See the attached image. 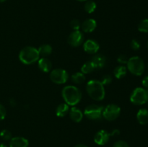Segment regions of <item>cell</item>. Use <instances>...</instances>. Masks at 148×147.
I'll return each mask as SVG.
<instances>
[{
	"instance_id": "cell-1",
	"label": "cell",
	"mask_w": 148,
	"mask_h": 147,
	"mask_svg": "<svg viewBox=\"0 0 148 147\" xmlns=\"http://www.w3.org/2000/svg\"><path fill=\"white\" fill-rule=\"evenodd\" d=\"M62 97L64 102L70 106L77 105L82 99V94L80 89L75 86L68 85L64 86L62 92Z\"/></svg>"
},
{
	"instance_id": "cell-2",
	"label": "cell",
	"mask_w": 148,
	"mask_h": 147,
	"mask_svg": "<svg viewBox=\"0 0 148 147\" xmlns=\"http://www.w3.org/2000/svg\"><path fill=\"white\" fill-rule=\"evenodd\" d=\"M86 91L90 97L95 101H101L106 95L105 88L101 81L92 79L86 84Z\"/></svg>"
},
{
	"instance_id": "cell-3",
	"label": "cell",
	"mask_w": 148,
	"mask_h": 147,
	"mask_svg": "<svg viewBox=\"0 0 148 147\" xmlns=\"http://www.w3.org/2000/svg\"><path fill=\"white\" fill-rule=\"evenodd\" d=\"M40 55L37 48L33 46H26L19 53V59L23 63L30 65L38 62Z\"/></svg>"
},
{
	"instance_id": "cell-4",
	"label": "cell",
	"mask_w": 148,
	"mask_h": 147,
	"mask_svg": "<svg viewBox=\"0 0 148 147\" xmlns=\"http://www.w3.org/2000/svg\"><path fill=\"white\" fill-rule=\"evenodd\" d=\"M127 65V69L135 76H141L145 69L144 61L139 56H133L129 59Z\"/></svg>"
},
{
	"instance_id": "cell-5",
	"label": "cell",
	"mask_w": 148,
	"mask_h": 147,
	"mask_svg": "<svg viewBox=\"0 0 148 147\" xmlns=\"http://www.w3.org/2000/svg\"><path fill=\"white\" fill-rule=\"evenodd\" d=\"M130 101L136 105H142L148 102L147 90L143 87H137L133 90L130 96Z\"/></svg>"
},
{
	"instance_id": "cell-6",
	"label": "cell",
	"mask_w": 148,
	"mask_h": 147,
	"mask_svg": "<svg viewBox=\"0 0 148 147\" xmlns=\"http://www.w3.org/2000/svg\"><path fill=\"white\" fill-rule=\"evenodd\" d=\"M103 107L98 105H90L85 108L84 115L87 118L92 120H98L103 117Z\"/></svg>"
},
{
	"instance_id": "cell-7",
	"label": "cell",
	"mask_w": 148,
	"mask_h": 147,
	"mask_svg": "<svg viewBox=\"0 0 148 147\" xmlns=\"http://www.w3.org/2000/svg\"><path fill=\"white\" fill-rule=\"evenodd\" d=\"M121 113V108L115 104H110L103 108V117L108 121L115 120Z\"/></svg>"
},
{
	"instance_id": "cell-8",
	"label": "cell",
	"mask_w": 148,
	"mask_h": 147,
	"mask_svg": "<svg viewBox=\"0 0 148 147\" xmlns=\"http://www.w3.org/2000/svg\"><path fill=\"white\" fill-rule=\"evenodd\" d=\"M50 79L53 83L57 84H63L67 82L69 74L67 71L63 69H55L51 71Z\"/></svg>"
},
{
	"instance_id": "cell-9",
	"label": "cell",
	"mask_w": 148,
	"mask_h": 147,
	"mask_svg": "<svg viewBox=\"0 0 148 147\" xmlns=\"http://www.w3.org/2000/svg\"><path fill=\"white\" fill-rule=\"evenodd\" d=\"M68 43L72 47H78L83 44L84 35L79 30H74L68 37Z\"/></svg>"
},
{
	"instance_id": "cell-10",
	"label": "cell",
	"mask_w": 148,
	"mask_h": 147,
	"mask_svg": "<svg viewBox=\"0 0 148 147\" xmlns=\"http://www.w3.org/2000/svg\"><path fill=\"white\" fill-rule=\"evenodd\" d=\"M83 49L89 54H95L100 49V45L96 40L88 39L83 43Z\"/></svg>"
},
{
	"instance_id": "cell-11",
	"label": "cell",
	"mask_w": 148,
	"mask_h": 147,
	"mask_svg": "<svg viewBox=\"0 0 148 147\" xmlns=\"http://www.w3.org/2000/svg\"><path fill=\"white\" fill-rule=\"evenodd\" d=\"M111 135L105 130H101L95 133L94 136V141L99 146H103L107 144L110 139Z\"/></svg>"
},
{
	"instance_id": "cell-12",
	"label": "cell",
	"mask_w": 148,
	"mask_h": 147,
	"mask_svg": "<svg viewBox=\"0 0 148 147\" xmlns=\"http://www.w3.org/2000/svg\"><path fill=\"white\" fill-rule=\"evenodd\" d=\"M90 61L95 66V69H101L105 67L106 64V58L102 54L95 53L92 57Z\"/></svg>"
},
{
	"instance_id": "cell-13",
	"label": "cell",
	"mask_w": 148,
	"mask_h": 147,
	"mask_svg": "<svg viewBox=\"0 0 148 147\" xmlns=\"http://www.w3.org/2000/svg\"><path fill=\"white\" fill-rule=\"evenodd\" d=\"M38 66L41 71L49 73L52 69V63L49 59L46 57H41L38 61Z\"/></svg>"
},
{
	"instance_id": "cell-14",
	"label": "cell",
	"mask_w": 148,
	"mask_h": 147,
	"mask_svg": "<svg viewBox=\"0 0 148 147\" xmlns=\"http://www.w3.org/2000/svg\"><path fill=\"white\" fill-rule=\"evenodd\" d=\"M97 27V22L94 19H88L81 24V28L84 33H90L93 32Z\"/></svg>"
},
{
	"instance_id": "cell-15",
	"label": "cell",
	"mask_w": 148,
	"mask_h": 147,
	"mask_svg": "<svg viewBox=\"0 0 148 147\" xmlns=\"http://www.w3.org/2000/svg\"><path fill=\"white\" fill-rule=\"evenodd\" d=\"M28 140L24 137H14L10 140V147H28Z\"/></svg>"
},
{
	"instance_id": "cell-16",
	"label": "cell",
	"mask_w": 148,
	"mask_h": 147,
	"mask_svg": "<svg viewBox=\"0 0 148 147\" xmlns=\"http://www.w3.org/2000/svg\"><path fill=\"white\" fill-rule=\"evenodd\" d=\"M83 115L82 111L76 107H72L69 110V117L71 120L75 122H79L83 118Z\"/></svg>"
},
{
	"instance_id": "cell-17",
	"label": "cell",
	"mask_w": 148,
	"mask_h": 147,
	"mask_svg": "<svg viewBox=\"0 0 148 147\" xmlns=\"http://www.w3.org/2000/svg\"><path fill=\"white\" fill-rule=\"evenodd\" d=\"M137 119L139 123L141 125H146L148 123V110L145 108L139 110L137 113Z\"/></svg>"
},
{
	"instance_id": "cell-18",
	"label": "cell",
	"mask_w": 148,
	"mask_h": 147,
	"mask_svg": "<svg viewBox=\"0 0 148 147\" xmlns=\"http://www.w3.org/2000/svg\"><path fill=\"white\" fill-rule=\"evenodd\" d=\"M69 112V107L66 103H61L56 107V115L59 118H63Z\"/></svg>"
},
{
	"instance_id": "cell-19",
	"label": "cell",
	"mask_w": 148,
	"mask_h": 147,
	"mask_svg": "<svg viewBox=\"0 0 148 147\" xmlns=\"http://www.w3.org/2000/svg\"><path fill=\"white\" fill-rule=\"evenodd\" d=\"M38 50L39 55H40L41 57H47L49 55L51 54L52 53V47L49 44H43L42 46H40V47L38 48Z\"/></svg>"
},
{
	"instance_id": "cell-20",
	"label": "cell",
	"mask_w": 148,
	"mask_h": 147,
	"mask_svg": "<svg viewBox=\"0 0 148 147\" xmlns=\"http://www.w3.org/2000/svg\"><path fill=\"white\" fill-rule=\"evenodd\" d=\"M72 82L75 84H82L85 81V76L82 72H76L71 76Z\"/></svg>"
},
{
	"instance_id": "cell-21",
	"label": "cell",
	"mask_w": 148,
	"mask_h": 147,
	"mask_svg": "<svg viewBox=\"0 0 148 147\" xmlns=\"http://www.w3.org/2000/svg\"><path fill=\"white\" fill-rule=\"evenodd\" d=\"M127 68L124 66H118L114 70V76L116 78L120 79L124 78L127 75Z\"/></svg>"
},
{
	"instance_id": "cell-22",
	"label": "cell",
	"mask_w": 148,
	"mask_h": 147,
	"mask_svg": "<svg viewBox=\"0 0 148 147\" xmlns=\"http://www.w3.org/2000/svg\"><path fill=\"white\" fill-rule=\"evenodd\" d=\"M95 66H93L92 62L90 61H87L82 65V68H81V72L84 74H90L91 72L95 70Z\"/></svg>"
},
{
	"instance_id": "cell-23",
	"label": "cell",
	"mask_w": 148,
	"mask_h": 147,
	"mask_svg": "<svg viewBox=\"0 0 148 147\" xmlns=\"http://www.w3.org/2000/svg\"><path fill=\"white\" fill-rule=\"evenodd\" d=\"M96 7V3L93 0H88L85 4V10L88 14H91L95 12Z\"/></svg>"
},
{
	"instance_id": "cell-24",
	"label": "cell",
	"mask_w": 148,
	"mask_h": 147,
	"mask_svg": "<svg viewBox=\"0 0 148 147\" xmlns=\"http://www.w3.org/2000/svg\"><path fill=\"white\" fill-rule=\"evenodd\" d=\"M138 30L142 33H148V19H144L138 24Z\"/></svg>"
},
{
	"instance_id": "cell-25",
	"label": "cell",
	"mask_w": 148,
	"mask_h": 147,
	"mask_svg": "<svg viewBox=\"0 0 148 147\" xmlns=\"http://www.w3.org/2000/svg\"><path fill=\"white\" fill-rule=\"evenodd\" d=\"M0 137H1L3 140H4V141H9V140H11L12 133L10 131H8V130H2V131L0 132Z\"/></svg>"
},
{
	"instance_id": "cell-26",
	"label": "cell",
	"mask_w": 148,
	"mask_h": 147,
	"mask_svg": "<svg viewBox=\"0 0 148 147\" xmlns=\"http://www.w3.org/2000/svg\"><path fill=\"white\" fill-rule=\"evenodd\" d=\"M112 80H113V78L111 75L106 74L102 76L101 82L103 84V86H106V85H109L112 82Z\"/></svg>"
},
{
	"instance_id": "cell-27",
	"label": "cell",
	"mask_w": 148,
	"mask_h": 147,
	"mask_svg": "<svg viewBox=\"0 0 148 147\" xmlns=\"http://www.w3.org/2000/svg\"><path fill=\"white\" fill-rule=\"evenodd\" d=\"M70 26L72 27V30H79V28L81 27V23L79 22V20L75 19V20H72L70 22Z\"/></svg>"
},
{
	"instance_id": "cell-28",
	"label": "cell",
	"mask_w": 148,
	"mask_h": 147,
	"mask_svg": "<svg viewBox=\"0 0 148 147\" xmlns=\"http://www.w3.org/2000/svg\"><path fill=\"white\" fill-rule=\"evenodd\" d=\"M130 46H131L132 49H133L134 50H140V47H141V44H140V41L136 39H133L131 41L130 43Z\"/></svg>"
},
{
	"instance_id": "cell-29",
	"label": "cell",
	"mask_w": 148,
	"mask_h": 147,
	"mask_svg": "<svg viewBox=\"0 0 148 147\" xmlns=\"http://www.w3.org/2000/svg\"><path fill=\"white\" fill-rule=\"evenodd\" d=\"M128 58L126 55L124 54H121L118 56L117 58V61L118 63H121V64H127V61H128Z\"/></svg>"
},
{
	"instance_id": "cell-30",
	"label": "cell",
	"mask_w": 148,
	"mask_h": 147,
	"mask_svg": "<svg viewBox=\"0 0 148 147\" xmlns=\"http://www.w3.org/2000/svg\"><path fill=\"white\" fill-rule=\"evenodd\" d=\"M114 147H130V146L126 141L119 140V141H117L114 144Z\"/></svg>"
},
{
	"instance_id": "cell-31",
	"label": "cell",
	"mask_w": 148,
	"mask_h": 147,
	"mask_svg": "<svg viewBox=\"0 0 148 147\" xmlns=\"http://www.w3.org/2000/svg\"><path fill=\"white\" fill-rule=\"evenodd\" d=\"M7 115V110L2 105L0 104V121L3 120Z\"/></svg>"
},
{
	"instance_id": "cell-32",
	"label": "cell",
	"mask_w": 148,
	"mask_h": 147,
	"mask_svg": "<svg viewBox=\"0 0 148 147\" xmlns=\"http://www.w3.org/2000/svg\"><path fill=\"white\" fill-rule=\"evenodd\" d=\"M142 84H143V86H144L146 89H148V76H145V77L143 79Z\"/></svg>"
},
{
	"instance_id": "cell-33",
	"label": "cell",
	"mask_w": 148,
	"mask_h": 147,
	"mask_svg": "<svg viewBox=\"0 0 148 147\" xmlns=\"http://www.w3.org/2000/svg\"><path fill=\"white\" fill-rule=\"evenodd\" d=\"M120 134V131L118 129H115L112 131V132L110 133L111 136H116V135H118Z\"/></svg>"
},
{
	"instance_id": "cell-34",
	"label": "cell",
	"mask_w": 148,
	"mask_h": 147,
	"mask_svg": "<svg viewBox=\"0 0 148 147\" xmlns=\"http://www.w3.org/2000/svg\"><path fill=\"white\" fill-rule=\"evenodd\" d=\"M10 105H11V106H12V107H14L16 105L15 101H14L13 99H10Z\"/></svg>"
},
{
	"instance_id": "cell-35",
	"label": "cell",
	"mask_w": 148,
	"mask_h": 147,
	"mask_svg": "<svg viewBox=\"0 0 148 147\" xmlns=\"http://www.w3.org/2000/svg\"><path fill=\"white\" fill-rule=\"evenodd\" d=\"M74 147H88L86 145H85V144H77V145L75 146Z\"/></svg>"
},
{
	"instance_id": "cell-36",
	"label": "cell",
	"mask_w": 148,
	"mask_h": 147,
	"mask_svg": "<svg viewBox=\"0 0 148 147\" xmlns=\"http://www.w3.org/2000/svg\"><path fill=\"white\" fill-rule=\"evenodd\" d=\"M0 147H7V146L4 144H0Z\"/></svg>"
},
{
	"instance_id": "cell-37",
	"label": "cell",
	"mask_w": 148,
	"mask_h": 147,
	"mask_svg": "<svg viewBox=\"0 0 148 147\" xmlns=\"http://www.w3.org/2000/svg\"><path fill=\"white\" fill-rule=\"evenodd\" d=\"M77 1H88V0H77Z\"/></svg>"
},
{
	"instance_id": "cell-38",
	"label": "cell",
	"mask_w": 148,
	"mask_h": 147,
	"mask_svg": "<svg viewBox=\"0 0 148 147\" xmlns=\"http://www.w3.org/2000/svg\"><path fill=\"white\" fill-rule=\"evenodd\" d=\"M6 0H0V2H4Z\"/></svg>"
},
{
	"instance_id": "cell-39",
	"label": "cell",
	"mask_w": 148,
	"mask_h": 147,
	"mask_svg": "<svg viewBox=\"0 0 148 147\" xmlns=\"http://www.w3.org/2000/svg\"><path fill=\"white\" fill-rule=\"evenodd\" d=\"M147 48H148V41H147Z\"/></svg>"
},
{
	"instance_id": "cell-40",
	"label": "cell",
	"mask_w": 148,
	"mask_h": 147,
	"mask_svg": "<svg viewBox=\"0 0 148 147\" xmlns=\"http://www.w3.org/2000/svg\"><path fill=\"white\" fill-rule=\"evenodd\" d=\"M147 92H148V89H147Z\"/></svg>"
}]
</instances>
